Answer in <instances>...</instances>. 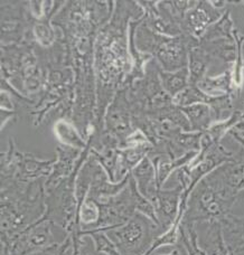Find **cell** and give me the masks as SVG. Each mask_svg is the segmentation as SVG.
<instances>
[{"instance_id": "cell-25", "label": "cell", "mask_w": 244, "mask_h": 255, "mask_svg": "<svg viewBox=\"0 0 244 255\" xmlns=\"http://www.w3.org/2000/svg\"><path fill=\"white\" fill-rule=\"evenodd\" d=\"M151 255H182V251H180L179 248H174V249L171 250V251L168 252V253L159 254V253H157V251H156V252H153Z\"/></svg>"}, {"instance_id": "cell-22", "label": "cell", "mask_w": 244, "mask_h": 255, "mask_svg": "<svg viewBox=\"0 0 244 255\" xmlns=\"http://www.w3.org/2000/svg\"><path fill=\"white\" fill-rule=\"evenodd\" d=\"M179 241L183 244V248L186 250L187 255H207L198 244V234L196 232V224L182 222L180 225Z\"/></svg>"}, {"instance_id": "cell-2", "label": "cell", "mask_w": 244, "mask_h": 255, "mask_svg": "<svg viewBox=\"0 0 244 255\" xmlns=\"http://www.w3.org/2000/svg\"><path fill=\"white\" fill-rule=\"evenodd\" d=\"M45 212L44 180L1 184V235L21 233L42 220Z\"/></svg>"}, {"instance_id": "cell-19", "label": "cell", "mask_w": 244, "mask_h": 255, "mask_svg": "<svg viewBox=\"0 0 244 255\" xmlns=\"http://www.w3.org/2000/svg\"><path fill=\"white\" fill-rule=\"evenodd\" d=\"M159 76L162 88L173 99L189 85V73L187 67L176 72H165L160 68Z\"/></svg>"}, {"instance_id": "cell-4", "label": "cell", "mask_w": 244, "mask_h": 255, "mask_svg": "<svg viewBox=\"0 0 244 255\" xmlns=\"http://www.w3.org/2000/svg\"><path fill=\"white\" fill-rule=\"evenodd\" d=\"M200 39L186 34L176 37L160 35L143 21V17L135 28L134 45L140 53L150 55L162 71L176 72L187 67L188 52L198 45Z\"/></svg>"}, {"instance_id": "cell-12", "label": "cell", "mask_w": 244, "mask_h": 255, "mask_svg": "<svg viewBox=\"0 0 244 255\" xmlns=\"http://www.w3.org/2000/svg\"><path fill=\"white\" fill-rule=\"evenodd\" d=\"M213 172L230 190L240 194L244 190V148L236 153L233 161L224 163Z\"/></svg>"}, {"instance_id": "cell-27", "label": "cell", "mask_w": 244, "mask_h": 255, "mask_svg": "<svg viewBox=\"0 0 244 255\" xmlns=\"http://www.w3.org/2000/svg\"><path fill=\"white\" fill-rule=\"evenodd\" d=\"M241 106H242V108H244V100H242L241 101Z\"/></svg>"}, {"instance_id": "cell-18", "label": "cell", "mask_w": 244, "mask_h": 255, "mask_svg": "<svg viewBox=\"0 0 244 255\" xmlns=\"http://www.w3.org/2000/svg\"><path fill=\"white\" fill-rule=\"evenodd\" d=\"M197 88L203 91L205 94L212 95V97H218V95L225 94H231L234 97L232 70L225 71L216 76L206 75L197 84Z\"/></svg>"}, {"instance_id": "cell-20", "label": "cell", "mask_w": 244, "mask_h": 255, "mask_svg": "<svg viewBox=\"0 0 244 255\" xmlns=\"http://www.w3.org/2000/svg\"><path fill=\"white\" fill-rule=\"evenodd\" d=\"M234 29L236 28H234L231 11H230V9H227L224 15L206 29L200 40H202V42H210V40L220 38H232Z\"/></svg>"}, {"instance_id": "cell-24", "label": "cell", "mask_w": 244, "mask_h": 255, "mask_svg": "<svg viewBox=\"0 0 244 255\" xmlns=\"http://www.w3.org/2000/svg\"><path fill=\"white\" fill-rule=\"evenodd\" d=\"M85 239H87V238H85ZM80 255H101V254H99V253L96 251V250H94L93 243H92L91 247H90L87 241H84L83 247H82V249H81Z\"/></svg>"}, {"instance_id": "cell-8", "label": "cell", "mask_w": 244, "mask_h": 255, "mask_svg": "<svg viewBox=\"0 0 244 255\" xmlns=\"http://www.w3.org/2000/svg\"><path fill=\"white\" fill-rule=\"evenodd\" d=\"M227 9L216 8L212 1H196L185 15L182 22L183 34L200 39L206 29L224 15Z\"/></svg>"}, {"instance_id": "cell-3", "label": "cell", "mask_w": 244, "mask_h": 255, "mask_svg": "<svg viewBox=\"0 0 244 255\" xmlns=\"http://www.w3.org/2000/svg\"><path fill=\"white\" fill-rule=\"evenodd\" d=\"M238 195L230 190L214 172L197 184L189 195L184 223H222L232 214Z\"/></svg>"}, {"instance_id": "cell-9", "label": "cell", "mask_w": 244, "mask_h": 255, "mask_svg": "<svg viewBox=\"0 0 244 255\" xmlns=\"http://www.w3.org/2000/svg\"><path fill=\"white\" fill-rule=\"evenodd\" d=\"M183 193L184 189L179 185L173 189H160L158 191L153 207H155L158 224L164 231V233L168 231L177 220Z\"/></svg>"}, {"instance_id": "cell-6", "label": "cell", "mask_w": 244, "mask_h": 255, "mask_svg": "<svg viewBox=\"0 0 244 255\" xmlns=\"http://www.w3.org/2000/svg\"><path fill=\"white\" fill-rule=\"evenodd\" d=\"M53 159H40L30 153L21 152L10 139L6 151L1 152V184H31L45 180L52 172Z\"/></svg>"}, {"instance_id": "cell-11", "label": "cell", "mask_w": 244, "mask_h": 255, "mask_svg": "<svg viewBox=\"0 0 244 255\" xmlns=\"http://www.w3.org/2000/svg\"><path fill=\"white\" fill-rule=\"evenodd\" d=\"M135 186L144 198H147L152 205L157 198L158 188L156 168L152 160L149 157H146L139 165L131 171Z\"/></svg>"}, {"instance_id": "cell-26", "label": "cell", "mask_w": 244, "mask_h": 255, "mask_svg": "<svg viewBox=\"0 0 244 255\" xmlns=\"http://www.w3.org/2000/svg\"><path fill=\"white\" fill-rule=\"evenodd\" d=\"M239 128H241V129H243L244 130V117H243V120L240 122V124H238L237 125Z\"/></svg>"}, {"instance_id": "cell-16", "label": "cell", "mask_w": 244, "mask_h": 255, "mask_svg": "<svg viewBox=\"0 0 244 255\" xmlns=\"http://www.w3.org/2000/svg\"><path fill=\"white\" fill-rule=\"evenodd\" d=\"M212 64H213L212 58L200 45H196L189 49L187 64L189 84L197 85L206 75H209V70Z\"/></svg>"}, {"instance_id": "cell-10", "label": "cell", "mask_w": 244, "mask_h": 255, "mask_svg": "<svg viewBox=\"0 0 244 255\" xmlns=\"http://www.w3.org/2000/svg\"><path fill=\"white\" fill-rule=\"evenodd\" d=\"M56 152L57 157L55 159V162H54L52 172L44 180L45 191L54 188L73 174L82 151L61 144L57 147Z\"/></svg>"}, {"instance_id": "cell-13", "label": "cell", "mask_w": 244, "mask_h": 255, "mask_svg": "<svg viewBox=\"0 0 244 255\" xmlns=\"http://www.w3.org/2000/svg\"><path fill=\"white\" fill-rule=\"evenodd\" d=\"M53 133L62 145L83 151L88 147V140L81 133L79 128L73 122L64 118L58 119L53 125Z\"/></svg>"}, {"instance_id": "cell-15", "label": "cell", "mask_w": 244, "mask_h": 255, "mask_svg": "<svg viewBox=\"0 0 244 255\" xmlns=\"http://www.w3.org/2000/svg\"><path fill=\"white\" fill-rule=\"evenodd\" d=\"M220 224L230 251L236 254L244 252V217L231 214Z\"/></svg>"}, {"instance_id": "cell-14", "label": "cell", "mask_w": 244, "mask_h": 255, "mask_svg": "<svg viewBox=\"0 0 244 255\" xmlns=\"http://www.w3.org/2000/svg\"><path fill=\"white\" fill-rule=\"evenodd\" d=\"M196 151H191L185 153L184 156L179 157L177 159H170L167 156H152L149 157L152 160L153 165L156 168V175H157V184L158 188L162 189L166 180L169 178V176L176 172L180 168L187 166L191 163L194 158L196 157Z\"/></svg>"}, {"instance_id": "cell-17", "label": "cell", "mask_w": 244, "mask_h": 255, "mask_svg": "<svg viewBox=\"0 0 244 255\" xmlns=\"http://www.w3.org/2000/svg\"><path fill=\"white\" fill-rule=\"evenodd\" d=\"M180 110L186 116L191 130L194 132H205L215 124L213 111L207 104L196 103L180 108Z\"/></svg>"}, {"instance_id": "cell-7", "label": "cell", "mask_w": 244, "mask_h": 255, "mask_svg": "<svg viewBox=\"0 0 244 255\" xmlns=\"http://www.w3.org/2000/svg\"><path fill=\"white\" fill-rule=\"evenodd\" d=\"M134 188L135 183L130 174L128 185L118 195L107 199L106 202L99 203L101 215L97 229L106 230L110 229V227L123 225L137 213L134 200Z\"/></svg>"}, {"instance_id": "cell-23", "label": "cell", "mask_w": 244, "mask_h": 255, "mask_svg": "<svg viewBox=\"0 0 244 255\" xmlns=\"http://www.w3.org/2000/svg\"><path fill=\"white\" fill-rule=\"evenodd\" d=\"M227 135H231L232 138L237 141V142L240 143L244 148V130L241 129V128L236 126L228 132Z\"/></svg>"}, {"instance_id": "cell-21", "label": "cell", "mask_w": 244, "mask_h": 255, "mask_svg": "<svg viewBox=\"0 0 244 255\" xmlns=\"http://www.w3.org/2000/svg\"><path fill=\"white\" fill-rule=\"evenodd\" d=\"M83 236H87L93 243L94 250L101 255H121L119 250L117 249L116 244L112 242L111 239L102 230H91L82 232Z\"/></svg>"}, {"instance_id": "cell-1", "label": "cell", "mask_w": 244, "mask_h": 255, "mask_svg": "<svg viewBox=\"0 0 244 255\" xmlns=\"http://www.w3.org/2000/svg\"><path fill=\"white\" fill-rule=\"evenodd\" d=\"M138 2L117 1L114 12L99 30L94 46L97 110L94 129L103 130L107 109L133 68L129 52V24L143 16Z\"/></svg>"}, {"instance_id": "cell-5", "label": "cell", "mask_w": 244, "mask_h": 255, "mask_svg": "<svg viewBox=\"0 0 244 255\" xmlns=\"http://www.w3.org/2000/svg\"><path fill=\"white\" fill-rule=\"evenodd\" d=\"M102 231L116 244L121 255H144L164 233L157 223L140 213H135L123 225Z\"/></svg>"}]
</instances>
